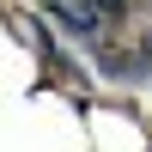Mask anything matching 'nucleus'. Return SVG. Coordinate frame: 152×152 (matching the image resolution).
<instances>
[{
	"instance_id": "1",
	"label": "nucleus",
	"mask_w": 152,
	"mask_h": 152,
	"mask_svg": "<svg viewBox=\"0 0 152 152\" xmlns=\"http://www.w3.org/2000/svg\"><path fill=\"white\" fill-rule=\"evenodd\" d=\"M140 67H146V79H152V31L140 37Z\"/></svg>"
}]
</instances>
